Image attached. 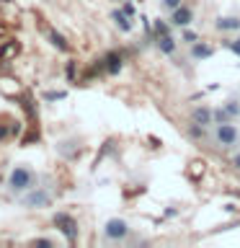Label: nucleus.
Masks as SVG:
<instances>
[{
  "instance_id": "obj_1",
  "label": "nucleus",
  "mask_w": 240,
  "mask_h": 248,
  "mask_svg": "<svg viewBox=\"0 0 240 248\" xmlns=\"http://www.w3.org/2000/svg\"><path fill=\"white\" fill-rule=\"evenodd\" d=\"M214 140L222 147H235L240 142V132H238V127L232 122H220L214 127Z\"/></svg>"
},
{
  "instance_id": "obj_2",
  "label": "nucleus",
  "mask_w": 240,
  "mask_h": 248,
  "mask_svg": "<svg viewBox=\"0 0 240 248\" xmlns=\"http://www.w3.org/2000/svg\"><path fill=\"white\" fill-rule=\"evenodd\" d=\"M8 186H11L13 191H26V189H31V186H34V170H31V168H23V166L13 168L11 176H8Z\"/></svg>"
},
{
  "instance_id": "obj_3",
  "label": "nucleus",
  "mask_w": 240,
  "mask_h": 248,
  "mask_svg": "<svg viewBox=\"0 0 240 248\" xmlns=\"http://www.w3.org/2000/svg\"><path fill=\"white\" fill-rule=\"evenodd\" d=\"M54 225H57V230L70 240V243H73V240L77 238V222H75V217H73V215L57 212V215H54Z\"/></svg>"
},
{
  "instance_id": "obj_4",
  "label": "nucleus",
  "mask_w": 240,
  "mask_h": 248,
  "mask_svg": "<svg viewBox=\"0 0 240 248\" xmlns=\"http://www.w3.org/2000/svg\"><path fill=\"white\" fill-rule=\"evenodd\" d=\"M104 235L108 240H124V238L129 235V225L124 222L121 217H114V220H108L104 225Z\"/></svg>"
},
{
  "instance_id": "obj_5",
  "label": "nucleus",
  "mask_w": 240,
  "mask_h": 248,
  "mask_svg": "<svg viewBox=\"0 0 240 248\" xmlns=\"http://www.w3.org/2000/svg\"><path fill=\"white\" fill-rule=\"evenodd\" d=\"M191 21H194V11H191V8L178 5L176 11H170V23H173V26H181V29H186Z\"/></svg>"
},
{
  "instance_id": "obj_6",
  "label": "nucleus",
  "mask_w": 240,
  "mask_h": 248,
  "mask_svg": "<svg viewBox=\"0 0 240 248\" xmlns=\"http://www.w3.org/2000/svg\"><path fill=\"white\" fill-rule=\"evenodd\" d=\"M49 202H52V197H49L46 191H42V189H39V191H31V194H26V197H23V204H26V207H46Z\"/></svg>"
},
{
  "instance_id": "obj_7",
  "label": "nucleus",
  "mask_w": 240,
  "mask_h": 248,
  "mask_svg": "<svg viewBox=\"0 0 240 248\" xmlns=\"http://www.w3.org/2000/svg\"><path fill=\"white\" fill-rule=\"evenodd\" d=\"M111 18H114V23H116V29L119 31H124V34H129L132 29H135V21H132V16H127L119 8V11H111Z\"/></svg>"
},
{
  "instance_id": "obj_8",
  "label": "nucleus",
  "mask_w": 240,
  "mask_h": 248,
  "mask_svg": "<svg viewBox=\"0 0 240 248\" xmlns=\"http://www.w3.org/2000/svg\"><path fill=\"white\" fill-rule=\"evenodd\" d=\"M191 122L194 124H201V127H207V124H212V108L209 106H196V108H191Z\"/></svg>"
},
{
  "instance_id": "obj_9",
  "label": "nucleus",
  "mask_w": 240,
  "mask_h": 248,
  "mask_svg": "<svg viewBox=\"0 0 240 248\" xmlns=\"http://www.w3.org/2000/svg\"><path fill=\"white\" fill-rule=\"evenodd\" d=\"M104 70L108 75H119L121 73V57L116 52H108L106 57H104Z\"/></svg>"
},
{
  "instance_id": "obj_10",
  "label": "nucleus",
  "mask_w": 240,
  "mask_h": 248,
  "mask_svg": "<svg viewBox=\"0 0 240 248\" xmlns=\"http://www.w3.org/2000/svg\"><path fill=\"white\" fill-rule=\"evenodd\" d=\"M214 54V46L212 44H204V42H194L191 44V57L194 60H207Z\"/></svg>"
},
{
  "instance_id": "obj_11",
  "label": "nucleus",
  "mask_w": 240,
  "mask_h": 248,
  "mask_svg": "<svg viewBox=\"0 0 240 248\" xmlns=\"http://www.w3.org/2000/svg\"><path fill=\"white\" fill-rule=\"evenodd\" d=\"M214 29L217 31H240V18H235V16H222V18H217Z\"/></svg>"
},
{
  "instance_id": "obj_12",
  "label": "nucleus",
  "mask_w": 240,
  "mask_h": 248,
  "mask_svg": "<svg viewBox=\"0 0 240 248\" xmlns=\"http://www.w3.org/2000/svg\"><path fill=\"white\" fill-rule=\"evenodd\" d=\"M158 46H160L163 54H173L176 52V39L170 34H163V36H158Z\"/></svg>"
},
{
  "instance_id": "obj_13",
  "label": "nucleus",
  "mask_w": 240,
  "mask_h": 248,
  "mask_svg": "<svg viewBox=\"0 0 240 248\" xmlns=\"http://www.w3.org/2000/svg\"><path fill=\"white\" fill-rule=\"evenodd\" d=\"M18 52H21V44L18 42H5L3 46H0V60H11Z\"/></svg>"
},
{
  "instance_id": "obj_14",
  "label": "nucleus",
  "mask_w": 240,
  "mask_h": 248,
  "mask_svg": "<svg viewBox=\"0 0 240 248\" xmlns=\"http://www.w3.org/2000/svg\"><path fill=\"white\" fill-rule=\"evenodd\" d=\"M212 119H214V124H220V122H232V116L227 114L225 106H217V108H212Z\"/></svg>"
},
{
  "instance_id": "obj_15",
  "label": "nucleus",
  "mask_w": 240,
  "mask_h": 248,
  "mask_svg": "<svg viewBox=\"0 0 240 248\" xmlns=\"http://www.w3.org/2000/svg\"><path fill=\"white\" fill-rule=\"evenodd\" d=\"M49 42L57 46V49H62V52H67V42H65V36L62 34H57V31H49Z\"/></svg>"
},
{
  "instance_id": "obj_16",
  "label": "nucleus",
  "mask_w": 240,
  "mask_h": 248,
  "mask_svg": "<svg viewBox=\"0 0 240 248\" xmlns=\"http://www.w3.org/2000/svg\"><path fill=\"white\" fill-rule=\"evenodd\" d=\"M222 106L227 108V114L232 116V119H238V116H240V101H235V98H230V101H225Z\"/></svg>"
},
{
  "instance_id": "obj_17",
  "label": "nucleus",
  "mask_w": 240,
  "mask_h": 248,
  "mask_svg": "<svg viewBox=\"0 0 240 248\" xmlns=\"http://www.w3.org/2000/svg\"><path fill=\"white\" fill-rule=\"evenodd\" d=\"M155 34H158V36H163V34H170L168 23L163 21V18H155Z\"/></svg>"
},
{
  "instance_id": "obj_18",
  "label": "nucleus",
  "mask_w": 240,
  "mask_h": 248,
  "mask_svg": "<svg viewBox=\"0 0 240 248\" xmlns=\"http://www.w3.org/2000/svg\"><path fill=\"white\" fill-rule=\"evenodd\" d=\"M183 42H189V46H191L194 42H199V34H196V31H189V29H183Z\"/></svg>"
},
{
  "instance_id": "obj_19",
  "label": "nucleus",
  "mask_w": 240,
  "mask_h": 248,
  "mask_svg": "<svg viewBox=\"0 0 240 248\" xmlns=\"http://www.w3.org/2000/svg\"><path fill=\"white\" fill-rule=\"evenodd\" d=\"M160 5H163V11H176V8L181 5V0H163Z\"/></svg>"
},
{
  "instance_id": "obj_20",
  "label": "nucleus",
  "mask_w": 240,
  "mask_h": 248,
  "mask_svg": "<svg viewBox=\"0 0 240 248\" xmlns=\"http://www.w3.org/2000/svg\"><path fill=\"white\" fill-rule=\"evenodd\" d=\"M225 46H227L232 54H238V57H240V39H232V42H227Z\"/></svg>"
},
{
  "instance_id": "obj_21",
  "label": "nucleus",
  "mask_w": 240,
  "mask_h": 248,
  "mask_svg": "<svg viewBox=\"0 0 240 248\" xmlns=\"http://www.w3.org/2000/svg\"><path fill=\"white\" fill-rule=\"evenodd\" d=\"M44 98H46V101H60V98H65V91H52V93H44Z\"/></svg>"
},
{
  "instance_id": "obj_22",
  "label": "nucleus",
  "mask_w": 240,
  "mask_h": 248,
  "mask_svg": "<svg viewBox=\"0 0 240 248\" xmlns=\"http://www.w3.org/2000/svg\"><path fill=\"white\" fill-rule=\"evenodd\" d=\"M121 11H124V13H127V16H132V18H135V13H137V11H135V5H132V3H129V0H127V3H124V5H121Z\"/></svg>"
},
{
  "instance_id": "obj_23",
  "label": "nucleus",
  "mask_w": 240,
  "mask_h": 248,
  "mask_svg": "<svg viewBox=\"0 0 240 248\" xmlns=\"http://www.w3.org/2000/svg\"><path fill=\"white\" fill-rule=\"evenodd\" d=\"M67 78L75 80V62H67Z\"/></svg>"
},
{
  "instance_id": "obj_24",
  "label": "nucleus",
  "mask_w": 240,
  "mask_h": 248,
  "mask_svg": "<svg viewBox=\"0 0 240 248\" xmlns=\"http://www.w3.org/2000/svg\"><path fill=\"white\" fill-rule=\"evenodd\" d=\"M8 132H11V129H8L5 124H0V140H5V137H8Z\"/></svg>"
},
{
  "instance_id": "obj_25",
  "label": "nucleus",
  "mask_w": 240,
  "mask_h": 248,
  "mask_svg": "<svg viewBox=\"0 0 240 248\" xmlns=\"http://www.w3.org/2000/svg\"><path fill=\"white\" fill-rule=\"evenodd\" d=\"M36 246H52V240H46V238H39V240H36Z\"/></svg>"
},
{
  "instance_id": "obj_26",
  "label": "nucleus",
  "mask_w": 240,
  "mask_h": 248,
  "mask_svg": "<svg viewBox=\"0 0 240 248\" xmlns=\"http://www.w3.org/2000/svg\"><path fill=\"white\" fill-rule=\"evenodd\" d=\"M232 166H235V168H240V153L235 155V158H232Z\"/></svg>"
}]
</instances>
